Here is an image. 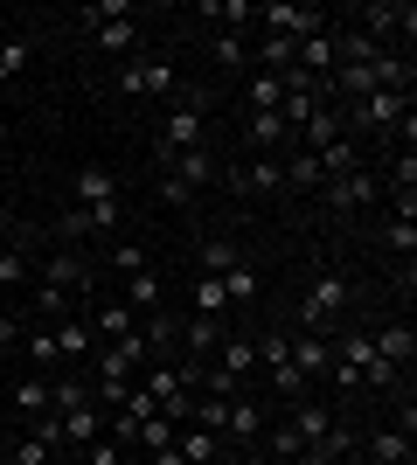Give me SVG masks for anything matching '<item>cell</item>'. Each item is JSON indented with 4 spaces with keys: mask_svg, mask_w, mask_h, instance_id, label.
<instances>
[{
    "mask_svg": "<svg viewBox=\"0 0 417 465\" xmlns=\"http://www.w3.org/2000/svg\"><path fill=\"white\" fill-rule=\"evenodd\" d=\"M28 70V35H0V91H15Z\"/></svg>",
    "mask_w": 417,
    "mask_h": 465,
    "instance_id": "32",
    "label": "cell"
},
{
    "mask_svg": "<svg viewBox=\"0 0 417 465\" xmlns=\"http://www.w3.org/2000/svg\"><path fill=\"white\" fill-rule=\"evenodd\" d=\"M21 354H28L42 375H56V369H63V361H56V341H49V327H42V320H35V327H21Z\"/></svg>",
    "mask_w": 417,
    "mask_h": 465,
    "instance_id": "30",
    "label": "cell"
},
{
    "mask_svg": "<svg viewBox=\"0 0 417 465\" xmlns=\"http://www.w3.org/2000/svg\"><path fill=\"white\" fill-rule=\"evenodd\" d=\"M223 167H216V153L209 146H195V153H174L167 160V181H160V202H188L195 188H209Z\"/></svg>",
    "mask_w": 417,
    "mask_h": 465,
    "instance_id": "7",
    "label": "cell"
},
{
    "mask_svg": "<svg viewBox=\"0 0 417 465\" xmlns=\"http://www.w3.org/2000/svg\"><path fill=\"white\" fill-rule=\"evenodd\" d=\"M369 341H376V354L382 361H390V369H411V354H417V333H411V320H376V327H369Z\"/></svg>",
    "mask_w": 417,
    "mask_h": 465,
    "instance_id": "12",
    "label": "cell"
},
{
    "mask_svg": "<svg viewBox=\"0 0 417 465\" xmlns=\"http://www.w3.org/2000/svg\"><path fill=\"white\" fill-rule=\"evenodd\" d=\"M56 424H63V451H84V445H98V438H104V410L77 403V410H56Z\"/></svg>",
    "mask_w": 417,
    "mask_h": 465,
    "instance_id": "14",
    "label": "cell"
},
{
    "mask_svg": "<svg viewBox=\"0 0 417 465\" xmlns=\"http://www.w3.org/2000/svg\"><path fill=\"white\" fill-rule=\"evenodd\" d=\"M70 202H77V209L119 202V174H112V167H98V160H91V167H77V174H70Z\"/></svg>",
    "mask_w": 417,
    "mask_h": 465,
    "instance_id": "13",
    "label": "cell"
},
{
    "mask_svg": "<svg viewBox=\"0 0 417 465\" xmlns=\"http://www.w3.org/2000/svg\"><path fill=\"white\" fill-rule=\"evenodd\" d=\"M188 306L202 312V320H223V312H230V299H223V278H188Z\"/></svg>",
    "mask_w": 417,
    "mask_h": 465,
    "instance_id": "29",
    "label": "cell"
},
{
    "mask_svg": "<svg viewBox=\"0 0 417 465\" xmlns=\"http://www.w3.org/2000/svg\"><path fill=\"white\" fill-rule=\"evenodd\" d=\"M91 42H98L104 56H125V63H133L139 56V21H112V28H98Z\"/></svg>",
    "mask_w": 417,
    "mask_h": 465,
    "instance_id": "31",
    "label": "cell"
},
{
    "mask_svg": "<svg viewBox=\"0 0 417 465\" xmlns=\"http://www.w3.org/2000/svg\"><path fill=\"white\" fill-rule=\"evenodd\" d=\"M35 285L42 292H63V299H70V292L91 299V264L77 257V243H70V251H49V257H42V272H35Z\"/></svg>",
    "mask_w": 417,
    "mask_h": 465,
    "instance_id": "9",
    "label": "cell"
},
{
    "mask_svg": "<svg viewBox=\"0 0 417 465\" xmlns=\"http://www.w3.org/2000/svg\"><path fill=\"white\" fill-rule=\"evenodd\" d=\"M362 459H390V465H411V438L403 430H369V438H355Z\"/></svg>",
    "mask_w": 417,
    "mask_h": 465,
    "instance_id": "26",
    "label": "cell"
},
{
    "mask_svg": "<svg viewBox=\"0 0 417 465\" xmlns=\"http://www.w3.org/2000/svg\"><path fill=\"white\" fill-rule=\"evenodd\" d=\"M56 459V451L42 445V438H28V430H21V438H7V465H49Z\"/></svg>",
    "mask_w": 417,
    "mask_h": 465,
    "instance_id": "35",
    "label": "cell"
},
{
    "mask_svg": "<svg viewBox=\"0 0 417 465\" xmlns=\"http://www.w3.org/2000/svg\"><path fill=\"white\" fill-rule=\"evenodd\" d=\"M112 21H133V0H91V7L70 15V28H77V35H98V28H112Z\"/></svg>",
    "mask_w": 417,
    "mask_h": 465,
    "instance_id": "23",
    "label": "cell"
},
{
    "mask_svg": "<svg viewBox=\"0 0 417 465\" xmlns=\"http://www.w3.org/2000/svg\"><path fill=\"white\" fill-rule=\"evenodd\" d=\"M341 133H348V118H341V104H320V112L306 118V125H299V139H293V146H299V153H320V146H334Z\"/></svg>",
    "mask_w": 417,
    "mask_h": 465,
    "instance_id": "19",
    "label": "cell"
},
{
    "mask_svg": "<svg viewBox=\"0 0 417 465\" xmlns=\"http://www.w3.org/2000/svg\"><path fill=\"white\" fill-rule=\"evenodd\" d=\"M223 333H230V327H223V320H202V312H188V320H174V341H181V348H188V354H195V361H209V354L223 348Z\"/></svg>",
    "mask_w": 417,
    "mask_h": 465,
    "instance_id": "16",
    "label": "cell"
},
{
    "mask_svg": "<svg viewBox=\"0 0 417 465\" xmlns=\"http://www.w3.org/2000/svg\"><path fill=\"white\" fill-rule=\"evenodd\" d=\"M125 306H133V312H160V306H167V278H160L154 264L133 272V278H125Z\"/></svg>",
    "mask_w": 417,
    "mask_h": 465,
    "instance_id": "22",
    "label": "cell"
},
{
    "mask_svg": "<svg viewBox=\"0 0 417 465\" xmlns=\"http://www.w3.org/2000/svg\"><path fill=\"white\" fill-rule=\"evenodd\" d=\"M403 112H417L411 91H369L362 104H341V118H348V133H397Z\"/></svg>",
    "mask_w": 417,
    "mask_h": 465,
    "instance_id": "5",
    "label": "cell"
},
{
    "mask_svg": "<svg viewBox=\"0 0 417 465\" xmlns=\"http://www.w3.org/2000/svg\"><path fill=\"white\" fill-rule=\"evenodd\" d=\"M382 243H390V251H397L403 264H411V251H417V223H403V215H390V230H382Z\"/></svg>",
    "mask_w": 417,
    "mask_h": 465,
    "instance_id": "36",
    "label": "cell"
},
{
    "mask_svg": "<svg viewBox=\"0 0 417 465\" xmlns=\"http://www.w3.org/2000/svg\"><path fill=\"white\" fill-rule=\"evenodd\" d=\"M230 264H237V251H230L223 236H209V243H202V251H195V272H202V278H223V272H230Z\"/></svg>",
    "mask_w": 417,
    "mask_h": 465,
    "instance_id": "33",
    "label": "cell"
},
{
    "mask_svg": "<svg viewBox=\"0 0 417 465\" xmlns=\"http://www.w3.org/2000/svg\"><path fill=\"white\" fill-rule=\"evenodd\" d=\"M223 451H230V445H223L216 430H202V424H181V430H174V459H181V465H216Z\"/></svg>",
    "mask_w": 417,
    "mask_h": 465,
    "instance_id": "17",
    "label": "cell"
},
{
    "mask_svg": "<svg viewBox=\"0 0 417 465\" xmlns=\"http://www.w3.org/2000/svg\"><path fill=\"white\" fill-rule=\"evenodd\" d=\"M42 327H49V341H56V361H63V369H84V361L98 354V333H91L84 312H63V320H42Z\"/></svg>",
    "mask_w": 417,
    "mask_h": 465,
    "instance_id": "10",
    "label": "cell"
},
{
    "mask_svg": "<svg viewBox=\"0 0 417 465\" xmlns=\"http://www.w3.org/2000/svg\"><path fill=\"white\" fill-rule=\"evenodd\" d=\"M15 410H21V417H42V410H49V375H28V382H15Z\"/></svg>",
    "mask_w": 417,
    "mask_h": 465,
    "instance_id": "34",
    "label": "cell"
},
{
    "mask_svg": "<svg viewBox=\"0 0 417 465\" xmlns=\"http://www.w3.org/2000/svg\"><path fill=\"white\" fill-rule=\"evenodd\" d=\"M355 28L369 42H382V49H397V56H403V49L417 42V7H411V0H369V7H355Z\"/></svg>",
    "mask_w": 417,
    "mask_h": 465,
    "instance_id": "3",
    "label": "cell"
},
{
    "mask_svg": "<svg viewBox=\"0 0 417 465\" xmlns=\"http://www.w3.org/2000/svg\"><path fill=\"white\" fill-rule=\"evenodd\" d=\"M285 424L299 430V445H320V438L334 430V410H327V403H313V396H306V403H293V410H285Z\"/></svg>",
    "mask_w": 417,
    "mask_h": 465,
    "instance_id": "21",
    "label": "cell"
},
{
    "mask_svg": "<svg viewBox=\"0 0 417 465\" xmlns=\"http://www.w3.org/2000/svg\"><path fill=\"white\" fill-rule=\"evenodd\" d=\"M7 354H15V341H0V369H7Z\"/></svg>",
    "mask_w": 417,
    "mask_h": 465,
    "instance_id": "41",
    "label": "cell"
},
{
    "mask_svg": "<svg viewBox=\"0 0 417 465\" xmlns=\"http://www.w3.org/2000/svg\"><path fill=\"white\" fill-rule=\"evenodd\" d=\"M21 285H28V251L15 243V251L0 257V292H21Z\"/></svg>",
    "mask_w": 417,
    "mask_h": 465,
    "instance_id": "37",
    "label": "cell"
},
{
    "mask_svg": "<svg viewBox=\"0 0 417 465\" xmlns=\"http://www.w3.org/2000/svg\"><path fill=\"white\" fill-rule=\"evenodd\" d=\"M7 251H15V236H7V223H0V257H7Z\"/></svg>",
    "mask_w": 417,
    "mask_h": 465,
    "instance_id": "40",
    "label": "cell"
},
{
    "mask_svg": "<svg viewBox=\"0 0 417 465\" xmlns=\"http://www.w3.org/2000/svg\"><path fill=\"white\" fill-rule=\"evenodd\" d=\"M320 202H327V209H334L341 223H348V215H362V209H376V202H382V188H376V174H369V167H355V174H341V181H327V188H320Z\"/></svg>",
    "mask_w": 417,
    "mask_h": 465,
    "instance_id": "8",
    "label": "cell"
},
{
    "mask_svg": "<svg viewBox=\"0 0 417 465\" xmlns=\"http://www.w3.org/2000/svg\"><path fill=\"white\" fill-rule=\"evenodd\" d=\"M313 160H320V181H341V174H355V167H362V146H355L348 133H341L334 146H320Z\"/></svg>",
    "mask_w": 417,
    "mask_h": 465,
    "instance_id": "25",
    "label": "cell"
},
{
    "mask_svg": "<svg viewBox=\"0 0 417 465\" xmlns=\"http://www.w3.org/2000/svg\"><path fill=\"white\" fill-rule=\"evenodd\" d=\"M327 28V15L320 7H293V0H272V7H258V21H251V35H285V42H306Z\"/></svg>",
    "mask_w": 417,
    "mask_h": 465,
    "instance_id": "6",
    "label": "cell"
},
{
    "mask_svg": "<svg viewBox=\"0 0 417 465\" xmlns=\"http://www.w3.org/2000/svg\"><path fill=\"white\" fill-rule=\"evenodd\" d=\"M278 97H285V77H272V70L243 77V112H278Z\"/></svg>",
    "mask_w": 417,
    "mask_h": 465,
    "instance_id": "27",
    "label": "cell"
},
{
    "mask_svg": "<svg viewBox=\"0 0 417 465\" xmlns=\"http://www.w3.org/2000/svg\"><path fill=\"white\" fill-rule=\"evenodd\" d=\"M119 223H125V202H98V209H63V243H84V236H119Z\"/></svg>",
    "mask_w": 417,
    "mask_h": 465,
    "instance_id": "11",
    "label": "cell"
},
{
    "mask_svg": "<svg viewBox=\"0 0 417 465\" xmlns=\"http://www.w3.org/2000/svg\"><path fill=\"white\" fill-rule=\"evenodd\" d=\"M209 63H216V70H237V77H251V35H237V28H216V35H209Z\"/></svg>",
    "mask_w": 417,
    "mask_h": 465,
    "instance_id": "20",
    "label": "cell"
},
{
    "mask_svg": "<svg viewBox=\"0 0 417 465\" xmlns=\"http://www.w3.org/2000/svg\"><path fill=\"white\" fill-rule=\"evenodd\" d=\"M112 264H119V272L133 278V272H146V264H154V257L139 251V243H112Z\"/></svg>",
    "mask_w": 417,
    "mask_h": 465,
    "instance_id": "38",
    "label": "cell"
},
{
    "mask_svg": "<svg viewBox=\"0 0 417 465\" xmlns=\"http://www.w3.org/2000/svg\"><path fill=\"white\" fill-rule=\"evenodd\" d=\"M243 146H251V153H285L293 133H285L278 112H243Z\"/></svg>",
    "mask_w": 417,
    "mask_h": 465,
    "instance_id": "15",
    "label": "cell"
},
{
    "mask_svg": "<svg viewBox=\"0 0 417 465\" xmlns=\"http://www.w3.org/2000/svg\"><path fill=\"white\" fill-rule=\"evenodd\" d=\"M293 369L313 382V375L334 369V333H293Z\"/></svg>",
    "mask_w": 417,
    "mask_h": 465,
    "instance_id": "18",
    "label": "cell"
},
{
    "mask_svg": "<svg viewBox=\"0 0 417 465\" xmlns=\"http://www.w3.org/2000/svg\"><path fill=\"white\" fill-rule=\"evenodd\" d=\"M0 465H7V438H0Z\"/></svg>",
    "mask_w": 417,
    "mask_h": 465,
    "instance_id": "42",
    "label": "cell"
},
{
    "mask_svg": "<svg viewBox=\"0 0 417 465\" xmlns=\"http://www.w3.org/2000/svg\"><path fill=\"white\" fill-rule=\"evenodd\" d=\"M209 104H216V97L202 91V84H181V91L167 97V118H160L154 153H160V160H174V153H195V146H209Z\"/></svg>",
    "mask_w": 417,
    "mask_h": 465,
    "instance_id": "1",
    "label": "cell"
},
{
    "mask_svg": "<svg viewBox=\"0 0 417 465\" xmlns=\"http://www.w3.org/2000/svg\"><path fill=\"white\" fill-rule=\"evenodd\" d=\"M174 417H160V410H154V417H139V430H133V451H146V459H154V451H167V445H174Z\"/></svg>",
    "mask_w": 417,
    "mask_h": 465,
    "instance_id": "28",
    "label": "cell"
},
{
    "mask_svg": "<svg viewBox=\"0 0 417 465\" xmlns=\"http://www.w3.org/2000/svg\"><path fill=\"white\" fill-rule=\"evenodd\" d=\"M0 146H7V125H0Z\"/></svg>",
    "mask_w": 417,
    "mask_h": 465,
    "instance_id": "43",
    "label": "cell"
},
{
    "mask_svg": "<svg viewBox=\"0 0 417 465\" xmlns=\"http://www.w3.org/2000/svg\"><path fill=\"white\" fill-rule=\"evenodd\" d=\"M348 306H355V299H348V278L341 272H313L306 292H299V333H334Z\"/></svg>",
    "mask_w": 417,
    "mask_h": 465,
    "instance_id": "2",
    "label": "cell"
},
{
    "mask_svg": "<svg viewBox=\"0 0 417 465\" xmlns=\"http://www.w3.org/2000/svg\"><path fill=\"white\" fill-rule=\"evenodd\" d=\"M174 91H181L174 56H160V49H139L133 63H119V97H174Z\"/></svg>",
    "mask_w": 417,
    "mask_h": 465,
    "instance_id": "4",
    "label": "cell"
},
{
    "mask_svg": "<svg viewBox=\"0 0 417 465\" xmlns=\"http://www.w3.org/2000/svg\"><path fill=\"white\" fill-rule=\"evenodd\" d=\"M258 292H264V278H258V264H251V257H237V264L223 272V299H230V306H251Z\"/></svg>",
    "mask_w": 417,
    "mask_h": 465,
    "instance_id": "24",
    "label": "cell"
},
{
    "mask_svg": "<svg viewBox=\"0 0 417 465\" xmlns=\"http://www.w3.org/2000/svg\"><path fill=\"white\" fill-rule=\"evenodd\" d=\"M84 465H125V451L112 438H98V445H84Z\"/></svg>",
    "mask_w": 417,
    "mask_h": 465,
    "instance_id": "39",
    "label": "cell"
}]
</instances>
